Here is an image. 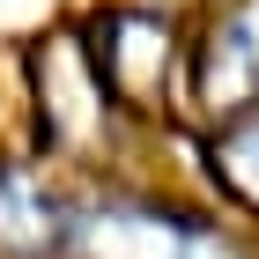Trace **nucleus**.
<instances>
[{"label": "nucleus", "instance_id": "obj_1", "mask_svg": "<svg viewBox=\"0 0 259 259\" xmlns=\"http://www.w3.org/2000/svg\"><path fill=\"white\" fill-rule=\"evenodd\" d=\"M222 170H230V178H237L244 193L259 200V119H244L237 134L222 141Z\"/></svg>", "mask_w": 259, "mask_h": 259}]
</instances>
